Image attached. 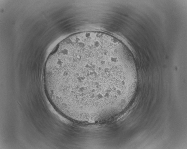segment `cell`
Wrapping results in <instances>:
<instances>
[{"label":"cell","mask_w":187,"mask_h":149,"mask_svg":"<svg viewBox=\"0 0 187 149\" xmlns=\"http://www.w3.org/2000/svg\"><path fill=\"white\" fill-rule=\"evenodd\" d=\"M46 94L57 109L72 118H95L115 111L136 84L133 57L119 41L105 33H77L61 42L44 71Z\"/></svg>","instance_id":"obj_1"}]
</instances>
